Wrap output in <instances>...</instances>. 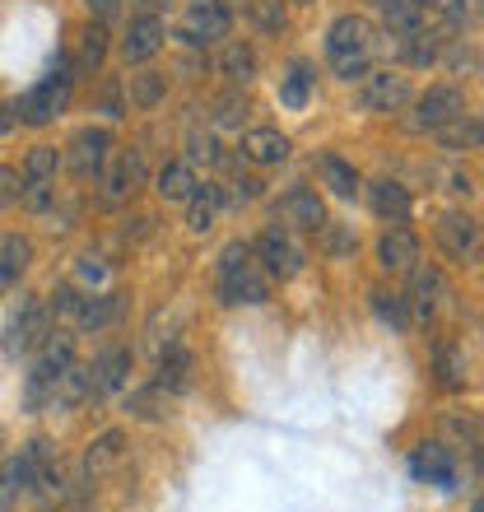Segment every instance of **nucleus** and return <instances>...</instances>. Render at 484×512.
I'll return each instance as SVG.
<instances>
[{
    "instance_id": "obj_33",
    "label": "nucleus",
    "mask_w": 484,
    "mask_h": 512,
    "mask_svg": "<svg viewBox=\"0 0 484 512\" xmlns=\"http://www.w3.org/2000/svg\"><path fill=\"white\" fill-rule=\"evenodd\" d=\"M312 84H317L312 66H308V61H294V66H289V75L280 80V103L289 112H303V108H308V98H312Z\"/></svg>"
},
{
    "instance_id": "obj_1",
    "label": "nucleus",
    "mask_w": 484,
    "mask_h": 512,
    "mask_svg": "<svg viewBox=\"0 0 484 512\" xmlns=\"http://www.w3.org/2000/svg\"><path fill=\"white\" fill-rule=\"evenodd\" d=\"M377 52H382V38H377V24L363 19V14H340L326 28V66L340 80H363L373 70Z\"/></svg>"
},
{
    "instance_id": "obj_5",
    "label": "nucleus",
    "mask_w": 484,
    "mask_h": 512,
    "mask_svg": "<svg viewBox=\"0 0 484 512\" xmlns=\"http://www.w3.org/2000/svg\"><path fill=\"white\" fill-rule=\"evenodd\" d=\"M94 182H98V201L108 210H117V205H126L135 191L145 187V154L140 149H121V154H112L103 163V173Z\"/></svg>"
},
{
    "instance_id": "obj_31",
    "label": "nucleus",
    "mask_w": 484,
    "mask_h": 512,
    "mask_svg": "<svg viewBox=\"0 0 484 512\" xmlns=\"http://www.w3.org/2000/svg\"><path fill=\"white\" fill-rule=\"evenodd\" d=\"M121 312V298L117 294H94V289H84L80 294V308H75V322L84 326V331H103V326H112V317Z\"/></svg>"
},
{
    "instance_id": "obj_8",
    "label": "nucleus",
    "mask_w": 484,
    "mask_h": 512,
    "mask_svg": "<svg viewBox=\"0 0 484 512\" xmlns=\"http://www.w3.org/2000/svg\"><path fill=\"white\" fill-rule=\"evenodd\" d=\"M461 112H466V98H461V89H452V84H438V89H429V94L415 98V108H410V117H405V131L410 135H433L443 131L447 122H457Z\"/></svg>"
},
{
    "instance_id": "obj_24",
    "label": "nucleus",
    "mask_w": 484,
    "mask_h": 512,
    "mask_svg": "<svg viewBox=\"0 0 484 512\" xmlns=\"http://www.w3.org/2000/svg\"><path fill=\"white\" fill-rule=\"evenodd\" d=\"M191 373H196V359H191L182 345H168V350L159 354V387L168 391V396H187L191 391Z\"/></svg>"
},
{
    "instance_id": "obj_26",
    "label": "nucleus",
    "mask_w": 484,
    "mask_h": 512,
    "mask_svg": "<svg viewBox=\"0 0 484 512\" xmlns=\"http://www.w3.org/2000/svg\"><path fill=\"white\" fill-rule=\"evenodd\" d=\"M219 210H224V187H219V182H201V187L191 191V201H187L191 233H210V229H215Z\"/></svg>"
},
{
    "instance_id": "obj_7",
    "label": "nucleus",
    "mask_w": 484,
    "mask_h": 512,
    "mask_svg": "<svg viewBox=\"0 0 484 512\" xmlns=\"http://www.w3.org/2000/svg\"><path fill=\"white\" fill-rule=\"evenodd\" d=\"M52 331V308L42 298H19V308L10 312L5 322V354L19 359V354H33Z\"/></svg>"
},
{
    "instance_id": "obj_48",
    "label": "nucleus",
    "mask_w": 484,
    "mask_h": 512,
    "mask_svg": "<svg viewBox=\"0 0 484 512\" xmlns=\"http://www.w3.org/2000/svg\"><path fill=\"white\" fill-rule=\"evenodd\" d=\"M80 280L84 284H103V280H108V270L94 266V261H84V266H80Z\"/></svg>"
},
{
    "instance_id": "obj_36",
    "label": "nucleus",
    "mask_w": 484,
    "mask_h": 512,
    "mask_svg": "<svg viewBox=\"0 0 484 512\" xmlns=\"http://www.w3.org/2000/svg\"><path fill=\"white\" fill-rule=\"evenodd\" d=\"M56 168H61V149L56 145H33L24 159V182H56Z\"/></svg>"
},
{
    "instance_id": "obj_3",
    "label": "nucleus",
    "mask_w": 484,
    "mask_h": 512,
    "mask_svg": "<svg viewBox=\"0 0 484 512\" xmlns=\"http://www.w3.org/2000/svg\"><path fill=\"white\" fill-rule=\"evenodd\" d=\"M75 364V336L70 331H47L38 350H33V364H28V387H24V401L28 410H47L56 396V382L61 373Z\"/></svg>"
},
{
    "instance_id": "obj_14",
    "label": "nucleus",
    "mask_w": 484,
    "mask_h": 512,
    "mask_svg": "<svg viewBox=\"0 0 484 512\" xmlns=\"http://www.w3.org/2000/svg\"><path fill=\"white\" fill-rule=\"evenodd\" d=\"M163 38H168V28H163L159 14H135L126 33H121V61L126 66H145V61H154L163 52Z\"/></svg>"
},
{
    "instance_id": "obj_35",
    "label": "nucleus",
    "mask_w": 484,
    "mask_h": 512,
    "mask_svg": "<svg viewBox=\"0 0 484 512\" xmlns=\"http://www.w3.org/2000/svg\"><path fill=\"white\" fill-rule=\"evenodd\" d=\"M447 438L452 447H471L475 457H484V419L480 415H447Z\"/></svg>"
},
{
    "instance_id": "obj_51",
    "label": "nucleus",
    "mask_w": 484,
    "mask_h": 512,
    "mask_svg": "<svg viewBox=\"0 0 484 512\" xmlns=\"http://www.w3.org/2000/svg\"><path fill=\"white\" fill-rule=\"evenodd\" d=\"M471 512H484V489H480V499H475V508Z\"/></svg>"
},
{
    "instance_id": "obj_38",
    "label": "nucleus",
    "mask_w": 484,
    "mask_h": 512,
    "mask_svg": "<svg viewBox=\"0 0 484 512\" xmlns=\"http://www.w3.org/2000/svg\"><path fill=\"white\" fill-rule=\"evenodd\" d=\"M433 373H438V387L457 391L461 382H466V359H461L457 345H438V354H433Z\"/></svg>"
},
{
    "instance_id": "obj_2",
    "label": "nucleus",
    "mask_w": 484,
    "mask_h": 512,
    "mask_svg": "<svg viewBox=\"0 0 484 512\" xmlns=\"http://www.w3.org/2000/svg\"><path fill=\"white\" fill-rule=\"evenodd\" d=\"M215 289H219V303H229V308H261V303H270L275 280H270V270L256 261L252 243H229L219 252Z\"/></svg>"
},
{
    "instance_id": "obj_11",
    "label": "nucleus",
    "mask_w": 484,
    "mask_h": 512,
    "mask_svg": "<svg viewBox=\"0 0 484 512\" xmlns=\"http://www.w3.org/2000/svg\"><path fill=\"white\" fill-rule=\"evenodd\" d=\"M433 238H438V252H443L452 266H475V261H484V229L471 215H443L438 229H433Z\"/></svg>"
},
{
    "instance_id": "obj_18",
    "label": "nucleus",
    "mask_w": 484,
    "mask_h": 512,
    "mask_svg": "<svg viewBox=\"0 0 484 512\" xmlns=\"http://www.w3.org/2000/svg\"><path fill=\"white\" fill-rule=\"evenodd\" d=\"M368 210H373L382 224H405V219L415 215V201H410V191L401 187V182H391V177H377V182H368Z\"/></svg>"
},
{
    "instance_id": "obj_16",
    "label": "nucleus",
    "mask_w": 484,
    "mask_h": 512,
    "mask_svg": "<svg viewBox=\"0 0 484 512\" xmlns=\"http://www.w3.org/2000/svg\"><path fill=\"white\" fill-rule=\"evenodd\" d=\"M410 475L424 480L433 489H452L457 485V457H452V447L447 443H419L410 452Z\"/></svg>"
},
{
    "instance_id": "obj_30",
    "label": "nucleus",
    "mask_w": 484,
    "mask_h": 512,
    "mask_svg": "<svg viewBox=\"0 0 484 512\" xmlns=\"http://www.w3.org/2000/svg\"><path fill=\"white\" fill-rule=\"evenodd\" d=\"M80 401H94V382H89V364H75L61 373V382H56V396H52V410H70V405Z\"/></svg>"
},
{
    "instance_id": "obj_47",
    "label": "nucleus",
    "mask_w": 484,
    "mask_h": 512,
    "mask_svg": "<svg viewBox=\"0 0 484 512\" xmlns=\"http://www.w3.org/2000/svg\"><path fill=\"white\" fill-rule=\"evenodd\" d=\"M103 112H108L112 122H117V117H126V108H121V94H117V89H108V94H103Z\"/></svg>"
},
{
    "instance_id": "obj_22",
    "label": "nucleus",
    "mask_w": 484,
    "mask_h": 512,
    "mask_svg": "<svg viewBox=\"0 0 484 512\" xmlns=\"http://www.w3.org/2000/svg\"><path fill=\"white\" fill-rule=\"evenodd\" d=\"M242 159L261 163V168L284 163V159H289V135L275 131V126H252V131L242 135Z\"/></svg>"
},
{
    "instance_id": "obj_21",
    "label": "nucleus",
    "mask_w": 484,
    "mask_h": 512,
    "mask_svg": "<svg viewBox=\"0 0 484 512\" xmlns=\"http://www.w3.org/2000/svg\"><path fill=\"white\" fill-rule=\"evenodd\" d=\"M103 61H108V24L89 19V24L75 33V56H70V66H75V80H80V75H94Z\"/></svg>"
},
{
    "instance_id": "obj_45",
    "label": "nucleus",
    "mask_w": 484,
    "mask_h": 512,
    "mask_svg": "<svg viewBox=\"0 0 484 512\" xmlns=\"http://www.w3.org/2000/svg\"><path fill=\"white\" fill-rule=\"evenodd\" d=\"M84 10H89V19H98V24H108L112 14L121 10V0H84Z\"/></svg>"
},
{
    "instance_id": "obj_42",
    "label": "nucleus",
    "mask_w": 484,
    "mask_h": 512,
    "mask_svg": "<svg viewBox=\"0 0 484 512\" xmlns=\"http://www.w3.org/2000/svg\"><path fill=\"white\" fill-rule=\"evenodd\" d=\"M261 196V182L256 177H233L229 187H224V205H252Z\"/></svg>"
},
{
    "instance_id": "obj_50",
    "label": "nucleus",
    "mask_w": 484,
    "mask_h": 512,
    "mask_svg": "<svg viewBox=\"0 0 484 512\" xmlns=\"http://www.w3.org/2000/svg\"><path fill=\"white\" fill-rule=\"evenodd\" d=\"M14 122H19V117H14V108H10V103H0V135H10Z\"/></svg>"
},
{
    "instance_id": "obj_32",
    "label": "nucleus",
    "mask_w": 484,
    "mask_h": 512,
    "mask_svg": "<svg viewBox=\"0 0 484 512\" xmlns=\"http://www.w3.org/2000/svg\"><path fill=\"white\" fill-rule=\"evenodd\" d=\"M219 75L229 84H252L256 80V52L247 42H224V47H219Z\"/></svg>"
},
{
    "instance_id": "obj_9",
    "label": "nucleus",
    "mask_w": 484,
    "mask_h": 512,
    "mask_svg": "<svg viewBox=\"0 0 484 512\" xmlns=\"http://www.w3.org/2000/svg\"><path fill=\"white\" fill-rule=\"evenodd\" d=\"M229 24H233V14L224 0H187L177 38L187 42V47H210V42L229 38Z\"/></svg>"
},
{
    "instance_id": "obj_43",
    "label": "nucleus",
    "mask_w": 484,
    "mask_h": 512,
    "mask_svg": "<svg viewBox=\"0 0 484 512\" xmlns=\"http://www.w3.org/2000/svg\"><path fill=\"white\" fill-rule=\"evenodd\" d=\"M19 191H24V177L14 173L10 163H0V210L19 205Z\"/></svg>"
},
{
    "instance_id": "obj_52",
    "label": "nucleus",
    "mask_w": 484,
    "mask_h": 512,
    "mask_svg": "<svg viewBox=\"0 0 484 512\" xmlns=\"http://www.w3.org/2000/svg\"><path fill=\"white\" fill-rule=\"evenodd\" d=\"M0 447H5V433H0Z\"/></svg>"
},
{
    "instance_id": "obj_41",
    "label": "nucleus",
    "mask_w": 484,
    "mask_h": 512,
    "mask_svg": "<svg viewBox=\"0 0 484 512\" xmlns=\"http://www.w3.org/2000/svg\"><path fill=\"white\" fill-rule=\"evenodd\" d=\"M19 205H24V210H33V215L52 210V205H56V182H24V191H19Z\"/></svg>"
},
{
    "instance_id": "obj_25",
    "label": "nucleus",
    "mask_w": 484,
    "mask_h": 512,
    "mask_svg": "<svg viewBox=\"0 0 484 512\" xmlns=\"http://www.w3.org/2000/svg\"><path fill=\"white\" fill-rule=\"evenodd\" d=\"M317 173H322V187L331 191V196H340V201H354L363 191V177L354 163H345L340 154H322L317 159Z\"/></svg>"
},
{
    "instance_id": "obj_23",
    "label": "nucleus",
    "mask_w": 484,
    "mask_h": 512,
    "mask_svg": "<svg viewBox=\"0 0 484 512\" xmlns=\"http://www.w3.org/2000/svg\"><path fill=\"white\" fill-rule=\"evenodd\" d=\"M196 187H201V177H196V168H191L187 159H168L159 173H154V191H159L168 205H187Z\"/></svg>"
},
{
    "instance_id": "obj_49",
    "label": "nucleus",
    "mask_w": 484,
    "mask_h": 512,
    "mask_svg": "<svg viewBox=\"0 0 484 512\" xmlns=\"http://www.w3.org/2000/svg\"><path fill=\"white\" fill-rule=\"evenodd\" d=\"M131 5H135L140 14H163L168 5H173V0H131Z\"/></svg>"
},
{
    "instance_id": "obj_39",
    "label": "nucleus",
    "mask_w": 484,
    "mask_h": 512,
    "mask_svg": "<svg viewBox=\"0 0 484 512\" xmlns=\"http://www.w3.org/2000/svg\"><path fill=\"white\" fill-rule=\"evenodd\" d=\"M247 14H252V24L261 28L266 38L284 33V24H289V14H284L280 0H247Z\"/></svg>"
},
{
    "instance_id": "obj_13",
    "label": "nucleus",
    "mask_w": 484,
    "mask_h": 512,
    "mask_svg": "<svg viewBox=\"0 0 484 512\" xmlns=\"http://www.w3.org/2000/svg\"><path fill=\"white\" fill-rule=\"evenodd\" d=\"M447 298H452V289H447V275L438 266H415V270H410L405 303H410V317H415V322L429 326L433 317L447 308Z\"/></svg>"
},
{
    "instance_id": "obj_6",
    "label": "nucleus",
    "mask_w": 484,
    "mask_h": 512,
    "mask_svg": "<svg viewBox=\"0 0 484 512\" xmlns=\"http://www.w3.org/2000/svg\"><path fill=\"white\" fill-rule=\"evenodd\" d=\"M415 98V89H410V75L405 70H368L359 80V89H354V103H359L363 112H377V117H387V112H401L405 103Z\"/></svg>"
},
{
    "instance_id": "obj_46",
    "label": "nucleus",
    "mask_w": 484,
    "mask_h": 512,
    "mask_svg": "<svg viewBox=\"0 0 484 512\" xmlns=\"http://www.w3.org/2000/svg\"><path fill=\"white\" fill-rule=\"evenodd\" d=\"M19 508V489L10 485V475L0 471V512H14Z\"/></svg>"
},
{
    "instance_id": "obj_20",
    "label": "nucleus",
    "mask_w": 484,
    "mask_h": 512,
    "mask_svg": "<svg viewBox=\"0 0 484 512\" xmlns=\"http://www.w3.org/2000/svg\"><path fill=\"white\" fill-rule=\"evenodd\" d=\"M126 378H131V350H121V345H112V350H103L89 364V382H94V401L98 396H112V391L126 387Z\"/></svg>"
},
{
    "instance_id": "obj_19",
    "label": "nucleus",
    "mask_w": 484,
    "mask_h": 512,
    "mask_svg": "<svg viewBox=\"0 0 484 512\" xmlns=\"http://www.w3.org/2000/svg\"><path fill=\"white\" fill-rule=\"evenodd\" d=\"M126 433L121 429H108V433H98L94 443L84 447V480H103L108 471H117L121 461H126Z\"/></svg>"
},
{
    "instance_id": "obj_34",
    "label": "nucleus",
    "mask_w": 484,
    "mask_h": 512,
    "mask_svg": "<svg viewBox=\"0 0 484 512\" xmlns=\"http://www.w3.org/2000/svg\"><path fill=\"white\" fill-rule=\"evenodd\" d=\"M163 94H168V80H163L159 70H135L131 84H126V98H131V108H140V112H154L163 103Z\"/></svg>"
},
{
    "instance_id": "obj_44",
    "label": "nucleus",
    "mask_w": 484,
    "mask_h": 512,
    "mask_svg": "<svg viewBox=\"0 0 484 512\" xmlns=\"http://www.w3.org/2000/svg\"><path fill=\"white\" fill-rule=\"evenodd\" d=\"M322 238H326V252H331V256H345V252H354V238H350V233H340L336 224H331V219H326Z\"/></svg>"
},
{
    "instance_id": "obj_10",
    "label": "nucleus",
    "mask_w": 484,
    "mask_h": 512,
    "mask_svg": "<svg viewBox=\"0 0 484 512\" xmlns=\"http://www.w3.org/2000/svg\"><path fill=\"white\" fill-rule=\"evenodd\" d=\"M108 159H112V131L108 126H80V131L70 135V145L61 149V163H66L80 182H94Z\"/></svg>"
},
{
    "instance_id": "obj_37",
    "label": "nucleus",
    "mask_w": 484,
    "mask_h": 512,
    "mask_svg": "<svg viewBox=\"0 0 484 512\" xmlns=\"http://www.w3.org/2000/svg\"><path fill=\"white\" fill-rule=\"evenodd\" d=\"M368 298H373V312L387 326H396V331L410 326V303H405V294H396V289H373Z\"/></svg>"
},
{
    "instance_id": "obj_29",
    "label": "nucleus",
    "mask_w": 484,
    "mask_h": 512,
    "mask_svg": "<svg viewBox=\"0 0 484 512\" xmlns=\"http://www.w3.org/2000/svg\"><path fill=\"white\" fill-rule=\"evenodd\" d=\"M433 140L443 149H484V112H461L457 122L433 131Z\"/></svg>"
},
{
    "instance_id": "obj_28",
    "label": "nucleus",
    "mask_w": 484,
    "mask_h": 512,
    "mask_svg": "<svg viewBox=\"0 0 484 512\" xmlns=\"http://www.w3.org/2000/svg\"><path fill=\"white\" fill-rule=\"evenodd\" d=\"M126 415H131V419H145V424H159V419L173 415V396H168L159 382L135 387L131 396H126Z\"/></svg>"
},
{
    "instance_id": "obj_15",
    "label": "nucleus",
    "mask_w": 484,
    "mask_h": 512,
    "mask_svg": "<svg viewBox=\"0 0 484 512\" xmlns=\"http://www.w3.org/2000/svg\"><path fill=\"white\" fill-rule=\"evenodd\" d=\"M280 219L289 233H322L326 229V205L312 187H289L280 196Z\"/></svg>"
},
{
    "instance_id": "obj_40",
    "label": "nucleus",
    "mask_w": 484,
    "mask_h": 512,
    "mask_svg": "<svg viewBox=\"0 0 484 512\" xmlns=\"http://www.w3.org/2000/svg\"><path fill=\"white\" fill-rule=\"evenodd\" d=\"M242 117H247V98L242 94H224V98H215V112H210V122L215 126H242Z\"/></svg>"
},
{
    "instance_id": "obj_12",
    "label": "nucleus",
    "mask_w": 484,
    "mask_h": 512,
    "mask_svg": "<svg viewBox=\"0 0 484 512\" xmlns=\"http://www.w3.org/2000/svg\"><path fill=\"white\" fill-rule=\"evenodd\" d=\"M252 252H256V261L270 270V280H294V275H303V266H308V252H303V243H298L289 229H266L252 243Z\"/></svg>"
},
{
    "instance_id": "obj_27",
    "label": "nucleus",
    "mask_w": 484,
    "mask_h": 512,
    "mask_svg": "<svg viewBox=\"0 0 484 512\" xmlns=\"http://www.w3.org/2000/svg\"><path fill=\"white\" fill-rule=\"evenodd\" d=\"M28 266H33V243L19 238V233H5V238H0V294L14 289Z\"/></svg>"
},
{
    "instance_id": "obj_17",
    "label": "nucleus",
    "mask_w": 484,
    "mask_h": 512,
    "mask_svg": "<svg viewBox=\"0 0 484 512\" xmlns=\"http://www.w3.org/2000/svg\"><path fill=\"white\" fill-rule=\"evenodd\" d=\"M377 266L387 275H410L419 266V238L401 224H391L382 238H377Z\"/></svg>"
},
{
    "instance_id": "obj_4",
    "label": "nucleus",
    "mask_w": 484,
    "mask_h": 512,
    "mask_svg": "<svg viewBox=\"0 0 484 512\" xmlns=\"http://www.w3.org/2000/svg\"><path fill=\"white\" fill-rule=\"evenodd\" d=\"M70 89H75V66H70V56H61L47 75H42L33 89H28L19 103H14V117L24 126H47V122H56L61 112H66V103H70Z\"/></svg>"
}]
</instances>
